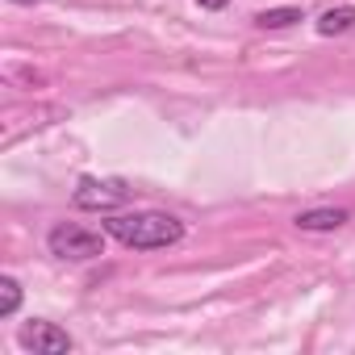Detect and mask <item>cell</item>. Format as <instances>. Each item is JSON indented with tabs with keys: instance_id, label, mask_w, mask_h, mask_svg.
<instances>
[{
	"instance_id": "8992f818",
	"label": "cell",
	"mask_w": 355,
	"mask_h": 355,
	"mask_svg": "<svg viewBox=\"0 0 355 355\" xmlns=\"http://www.w3.org/2000/svg\"><path fill=\"white\" fill-rule=\"evenodd\" d=\"M313 30H318L322 38H334V34H347V30H355V5H338V9H326V13L313 21Z\"/></svg>"
},
{
	"instance_id": "6da1fadb",
	"label": "cell",
	"mask_w": 355,
	"mask_h": 355,
	"mask_svg": "<svg viewBox=\"0 0 355 355\" xmlns=\"http://www.w3.org/2000/svg\"><path fill=\"white\" fill-rule=\"evenodd\" d=\"M105 234L117 239L130 251H159V247H175L184 239V222L159 214V209H142V214H117L105 222Z\"/></svg>"
},
{
	"instance_id": "5b68a950",
	"label": "cell",
	"mask_w": 355,
	"mask_h": 355,
	"mask_svg": "<svg viewBox=\"0 0 355 355\" xmlns=\"http://www.w3.org/2000/svg\"><path fill=\"white\" fill-rule=\"evenodd\" d=\"M347 226V209H305L297 214V230L305 234H326V230H338Z\"/></svg>"
},
{
	"instance_id": "52a82bcc",
	"label": "cell",
	"mask_w": 355,
	"mask_h": 355,
	"mask_svg": "<svg viewBox=\"0 0 355 355\" xmlns=\"http://www.w3.org/2000/svg\"><path fill=\"white\" fill-rule=\"evenodd\" d=\"M297 21H301V9H297V5L255 13V26H259V30H288V26H297Z\"/></svg>"
},
{
	"instance_id": "ba28073f",
	"label": "cell",
	"mask_w": 355,
	"mask_h": 355,
	"mask_svg": "<svg viewBox=\"0 0 355 355\" xmlns=\"http://www.w3.org/2000/svg\"><path fill=\"white\" fill-rule=\"evenodd\" d=\"M21 309V284L13 276H0V318H13Z\"/></svg>"
},
{
	"instance_id": "3957f363",
	"label": "cell",
	"mask_w": 355,
	"mask_h": 355,
	"mask_svg": "<svg viewBox=\"0 0 355 355\" xmlns=\"http://www.w3.org/2000/svg\"><path fill=\"white\" fill-rule=\"evenodd\" d=\"M125 201H130L125 180H96V175H84V180L76 184V193H71V205L76 209H92V214H109V209H117Z\"/></svg>"
},
{
	"instance_id": "9c48e42d",
	"label": "cell",
	"mask_w": 355,
	"mask_h": 355,
	"mask_svg": "<svg viewBox=\"0 0 355 355\" xmlns=\"http://www.w3.org/2000/svg\"><path fill=\"white\" fill-rule=\"evenodd\" d=\"M197 5H201V9H209V13H218V9H226V5H230V0H197Z\"/></svg>"
},
{
	"instance_id": "30bf717a",
	"label": "cell",
	"mask_w": 355,
	"mask_h": 355,
	"mask_svg": "<svg viewBox=\"0 0 355 355\" xmlns=\"http://www.w3.org/2000/svg\"><path fill=\"white\" fill-rule=\"evenodd\" d=\"M13 5H38V0H13Z\"/></svg>"
},
{
	"instance_id": "7a4b0ae2",
	"label": "cell",
	"mask_w": 355,
	"mask_h": 355,
	"mask_svg": "<svg viewBox=\"0 0 355 355\" xmlns=\"http://www.w3.org/2000/svg\"><path fill=\"white\" fill-rule=\"evenodd\" d=\"M46 247L55 259H71V263H84V259H96L105 255V239L88 226H76V222H59L51 234H46Z\"/></svg>"
},
{
	"instance_id": "277c9868",
	"label": "cell",
	"mask_w": 355,
	"mask_h": 355,
	"mask_svg": "<svg viewBox=\"0 0 355 355\" xmlns=\"http://www.w3.org/2000/svg\"><path fill=\"white\" fill-rule=\"evenodd\" d=\"M17 343H21L26 351H34V355H67V351H76V338H71L63 326H55V322H42V318H30V322H21V330H17Z\"/></svg>"
}]
</instances>
